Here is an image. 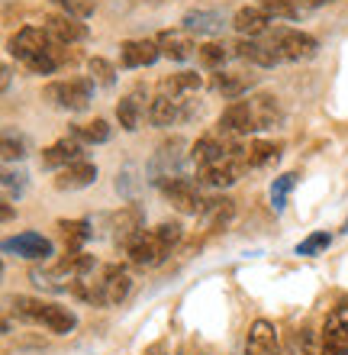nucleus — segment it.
I'll use <instances>...</instances> for the list:
<instances>
[{
  "instance_id": "nucleus-1",
  "label": "nucleus",
  "mask_w": 348,
  "mask_h": 355,
  "mask_svg": "<svg viewBox=\"0 0 348 355\" xmlns=\"http://www.w3.org/2000/svg\"><path fill=\"white\" fill-rule=\"evenodd\" d=\"M10 307H13V313H17L19 320L36 323V327H46L48 333H55V336H68V333H75V327H77L75 310L62 307V304H46V300H39V297L17 294V297L10 300Z\"/></svg>"
},
{
  "instance_id": "nucleus-2",
  "label": "nucleus",
  "mask_w": 348,
  "mask_h": 355,
  "mask_svg": "<svg viewBox=\"0 0 348 355\" xmlns=\"http://www.w3.org/2000/svg\"><path fill=\"white\" fill-rule=\"evenodd\" d=\"M181 243V226L178 223H161L155 230H145V233L129 245V259L136 265H161L171 255V249Z\"/></svg>"
},
{
  "instance_id": "nucleus-3",
  "label": "nucleus",
  "mask_w": 348,
  "mask_h": 355,
  "mask_svg": "<svg viewBox=\"0 0 348 355\" xmlns=\"http://www.w3.org/2000/svg\"><path fill=\"white\" fill-rule=\"evenodd\" d=\"M91 97H94V81H91V78H68V81H52V85H46V101L68 113L87 110V107H91Z\"/></svg>"
},
{
  "instance_id": "nucleus-4",
  "label": "nucleus",
  "mask_w": 348,
  "mask_h": 355,
  "mask_svg": "<svg viewBox=\"0 0 348 355\" xmlns=\"http://www.w3.org/2000/svg\"><path fill=\"white\" fill-rule=\"evenodd\" d=\"M161 194L171 200V207L178 210V214L184 216H200L203 214V207H207V200L200 197V187L194 184V181H187V178H168V181H161Z\"/></svg>"
},
{
  "instance_id": "nucleus-5",
  "label": "nucleus",
  "mask_w": 348,
  "mask_h": 355,
  "mask_svg": "<svg viewBox=\"0 0 348 355\" xmlns=\"http://www.w3.org/2000/svg\"><path fill=\"white\" fill-rule=\"evenodd\" d=\"M184 149H187V142L184 139H171V142H165V146L155 149V155L149 159V178L155 181V184L181 175V165H184V159H187Z\"/></svg>"
},
{
  "instance_id": "nucleus-6",
  "label": "nucleus",
  "mask_w": 348,
  "mask_h": 355,
  "mask_svg": "<svg viewBox=\"0 0 348 355\" xmlns=\"http://www.w3.org/2000/svg\"><path fill=\"white\" fill-rule=\"evenodd\" d=\"M320 355H348V307L332 310L320 339Z\"/></svg>"
},
{
  "instance_id": "nucleus-7",
  "label": "nucleus",
  "mask_w": 348,
  "mask_h": 355,
  "mask_svg": "<svg viewBox=\"0 0 348 355\" xmlns=\"http://www.w3.org/2000/svg\"><path fill=\"white\" fill-rule=\"evenodd\" d=\"M48 46H52V36H48L46 29H36V26H23L17 36L10 39V52H13L23 65H29V62H33L39 52H46Z\"/></svg>"
},
{
  "instance_id": "nucleus-8",
  "label": "nucleus",
  "mask_w": 348,
  "mask_h": 355,
  "mask_svg": "<svg viewBox=\"0 0 348 355\" xmlns=\"http://www.w3.org/2000/svg\"><path fill=\"white\" fill-rule=\"evenodd\" d=\"M277 49L287 62H306L320 52V42L310 36V33H300V29H281L277 33Z\"/></svg>"
},
{
  "instance_id": "nucleus-9",
  "label": "nucleus",
  "mask_w": 348,
  "mask_h": 355,
  "mask_svg": "<svg viewBox=\"0 0 348 355\" xmlns=\"http://www.w3.org/2000/svg\"><path fill=\"white\" fill-rule=\"evenodd\" d=\"M3 252L29 259V262H39V259L46 262L48 255H52V243L39 233H19V236H13V239H3Z\"/></svg>"
},
{
  "instance_id": "nucleus-10",
  "label": "nucleus",
  "mask_w": 348,
  "mask_h": 355,
  "mask_svg": "<svg viewBox=\"0 0 348 355\" xmlns=\"http://www.w3.org/2000/svg\"><path fill=\"white\" fill-rule=\"evenodd\" d=\"M155 42H158L161 55L171 58V62H187L200 49V46H194V39H190L187 29H161L158 36H155Z\"/></svg>"
},
{
  "instance_id": "nucleus-11",
  "label": "nucleus",
  "mask_w": 348,
  "mask_h": 355,
  "mask_svg": "<svg viewBox=\"0 0 348 355\" xmlns=\"http://www.w3.org/2000/svg\"><path fill=\"white\" fill-rule=\"evenodd\" d=\"M122 68H149L161 58V49L155 39H126L120 46Z\"/></svg>"
},
{
  "instance_id": "nucleus-12",
  "label": "nucleus",
  "mask_w": 348,
  "mask_h": 355,
  "mask_svg": "<svg viewBox=\"0 0 348 355\" xmlns=\"http://www.w3.org/2000/svg\"><path fill=\"white\" fill-rule=\"evenodd\" d=\"M219 132L223 136H245V132H258L255 130V120H252V107H248V101H232L223 110V116H219Z\"/></svg>"
},
{
  "instance_id": "nucleus-13",
  "label": "nucleus",
  "mask_w": 348,
  "mask_h": 355,
  "mask_svg": "<svg viewBox=\"0 0 348 355\" xmlns=\"http://www.w3.org/2000/svg\"><path fill=\"white\" fill-rule=\"evenodd\" d=\"M46 33L62 46H71V42H84L87 39V26L77 17H68V13H52L46 17Z\"/></svg>"
},
{
  "instance_id": "nucleus-14",
  "label": "nucleus",
  "mask_w": 348,
  "mask_h": 355,
  "mask_svg": "<svg viewBox=\"0 0 348 355\" xmlns=\"http://www.w3.org/2000/svg\"><path fill=\"white\" fill-rule=\"evenodd\" d=\"M245 355H281V343H277V329L268 320H255L248 329V343H245Z\"/></svg>"
},
{
  "instance_id": "nucleus-15",
  "label": "nucleus",
  "mask_w": 348,
  "mask_h": 355,
  "mask_svg": "<svg viewBox=\"0 0 348 355\" xmlns=\"http://www.w3.org/2000/svg\"><path fill=\"white\" fill-rule=\"evenodd\" d=\"M113 243L120 245V249H126L129 252V245L139 239L142 233H145V220H142V210L139 207H126L120 216H116V223H113Z\"/></svg>"
},
{
  "instance_id": "nucleus-16",
  "label": "nucleus",
  "mask_w": 348,
  "mask_h": 355,
  "mask_svg": "<svg viewBox=\"0 0 348 355\" xmlns=\"http://www.w3.org/2000/svg\"><path fill=\"white\" fill-rule=\"evenodd\" d=\"M232 55L245 58V62H252V65H262V68H274L284 58L277 46H264L258 39H242V42H235Z\"/></svg>"
},
{
  "instance_id": "nucleus-17",
  "label": "nucleus",
  "mask_w": 348,
  "mask_h": 355,
  "mask_svg": "<svg viewBox=\"0 0 348 355\" xmlns=\"http://www.w3.org/2000/svg\"><path fill=\"white\" fill-rule=\"evenodd\" d=\"M187 110H184V97H168L161 94L149 103V123L152 126H174L178 120H184Z\"/></svg>"
},
{
  "instance_id": "nucleus-18",
  "label": "nucleus",
  "mask_w": 348,
  "mask_h": 355,
  "mask_svg": "<svg viewBox=\"0 0 348 355\" xmlns=\"http://www.w3.org/2000/svg\"><path fill=\"white\" fill-rule=\"evenodd\" d=\"M81 139H58V142H52L46 152H42V165L46 168H55V171H62V168H68V165H75V162H81Z\"/></svg>"
},
{
  "instance_id": "nucleus-19",
  "label": "nucleus",
  "mask_w": 348,
  "mask_h": 355,
  "mask_svg": "<svg viewBox=\"0 0 348 355\" xmlns=\"http://www.w3.org/2000/svg\"><path fill=\"white\" fill-rule=\"evenodd\" d=\"M181 23H184L187 33H197V36H219L223 33V13L219 10H207V7L187 10Z\"/></svg>"
},
{
  "instance_id": "nucleus-20",
  "label": "nucleus",
  "mask_w": 348,
  "mask_h": 355,
  "mask_svg": "<svg viewBox=\"0 0 348 355\" xmlns=\"http://www.w3.org/2000/svg\"><path fill=\"white\" fill-rule=\"evenodd\" d=\"M97 181V165L94 162H75V165H68V168L58 171L55 178V187L58 191H81V187L94 184Z\"/></svg>"
},
{
  "instance_id": "nucleus-21",
  "label": "nucleus",
  "mask_w": 348,
  "mask_h": 355,
  "mask_svg": "<svg viewBox=\"0 0 348 355\" xmlns=\"http://www.w3.org/2000/svg\"><path fill=\"white\" fill-rule=\"evenodd\" d=\"M29 281H33L36 288H42V291H52V294H62V291H68L71 284H75V278L68 275L62 262L46 265V268H33L29 271Z\"/></svg>"
},
{
  "instance_id": "nucleus-22",
  "label": "nucleus",
  "mask_w": 348,
  "mask_h": 355,
  "mask_svg": "<svg viewBox=\"0 0 348 355\" xmlns=\"http://www.w3.org/2000/svg\"><path fill=\"white\" fill-rule=\"evenodd\" d=\"M248 107H252L255 130H268L281 120V103L274 94H255V97H248Z\"/></svg>"
},
{
  "instance_id": "nucleus-23",
  "label": "nucleus",
  "mask_w": 348,
  "mask_h": 355,
  "mask_svg": "<svg viewBox=\"0 0 348 355\" xmlns=\"http://www.w3.org/2000/svg\"><path fill=\"white\" fill-rule=\"evenodd\" d=\"M203 226L207 230H226L229 223H232V216H235V200L232 197H213V200H207V207H203Z\"/></svg>"
},
{
  "instance_id": "nucleus-24",
  "label": "nucleus",
  "mask_w": 348,
  "mask_h": 355,
  "mask_svg": "<svg viewBox=\"0 0 348 355\" xmlns=\"http://www.w3.org/2000/svg\"><path fill=\"white\" fill-rule=\"evenodd\" d=\"M268 19H271V17H268L262 7H242L239 13H235L232 26H235V33H239V36L255 39V36H262L264 29H268Z\"/></svg>"
},
{
  "instance_id": "nucleus-25",
  "label": "nucleus",
  "mask_w": 348,
  "mask_h": 355,
  "mask_svg": "<svg viewBox=\"0 0 348 355\" xmlns=\"http://www.w3.org/2000/svg\"><path fill=\"white\" fill-rule=\"evenodd\" d=\"M58 236L65 243V252H81V245L94 236V230H91L87 220H62L58 223Z\"/></svg>"
},
{
  "instance_id": "nucleus-26",
  "label": "nucleus",
  "mask_w": 348,
  "mask_h": 355,
  "mask_svg": "<svg viewBox=\"0 0 348 355\" xmlns=\"http://www.w3.org/2000/svg\"><path fill=\"white\" fill-rule=\"evenodd\" d=\"M252 85H255V78L252 75H239V71H219V75L213 78V87H217L223 97H229V101L248 94V87Z\"/></svg>"
},
{
  "instance_id": "nucleus-27",
  "label": "nucleus",
  "mask_w": 348,
  "mask_h": 355,
  "mask_svg": "<svg viewBox=\"0 0 348 355\" xmlns=\"http://www.w3.org/2000/svg\"><path fill=\"white\" fill-rule=\"evenodd\" d=\"M200 75L197 71H181V75H171V78H161V94L168 97H187V94H197L200 91Z\"/></svg>"
},
{
  "instance_id": "nucleus-28",
  "label": "nucleus",
  "mask_w": 348,
  "mask_h": 355,
  "mask_svg": "<svg viewBox=\"0 0 348 355\" xmlns=\"http://www.w3.org/2000/svg\"><path fill=\"white\" fill-rule=\"evenodd\" d=\"M226 142L213 139V136H207V139H197L194 146H190V159L197 162V168H207V165H213V162H219L223 155H226Z\"/></svg>"
},
{
  "instance_id": "nucleus-29",
  "label": "nucleus",
  "mask_w": 348,
  "mask_h": 355,
  "mask_svg": "<svg viewBox=\"0 0 348 355\" xmlns=\"http://www.w3.org/2000/svg\"><path fill=\"white\" fill-rule=\"evenodd\" d=\"M139 116H142V103L136 94H126L120 103H116V120L126 132H136L139 130Z\"/></svg>"
},
{
  "instance_id": "nucleus-30",
  "label": "nucleus",
  "mask_w": 348,
  "mask_h": 355,
  "mask_svg": "<svg viewBox=\"0 0 348 355\" xmlns=\"http://www.w3.org/2000/svg\"><path fill=\"white\" fill-rule=\"evenodd\" d=\"M75 139L87 142V146H100V142H110V136H113V130H110V123L107 120H94V123H81V126H75Z\"/></svg>"
},
{
  "instance_id": "nucleus-31",
  "label": "nucleus",
  "mask_w": 348,
  "mask_h": 355,
  "mask_svg": "<svg viewBox=\"0 0 348 355\" xmlns=\"http://www.w3.org/2000/svg\"><path fill=\"white\" fill-rule=\"evenodd\" d=\"M0 184H3V200H19V197L26 194V171H13V168H7L3 171V178H0Z\"/></svg>"
},
{
  "instance_id": "nucleus-32",
  "label": "nucleus",
  "mask_w": 348,
  "mask_h": 355,
  "mask_svg": "<svg viewBox=\"0 0 348 355\" xmlns=\"http://www.w3.org/2000/svg\"><path fill=\"white\" fill-rule=\"evenodd\" d=\"M293 184H297V175L274 178V184H271V207H274V214H281L284 207H287V194L293 191Z\"/></svg>"
},
{
  "instance_id": "nucleus-33",
  "label": "nucleus",
  "mask_w": 348,
  "mask_h": 355,
  "mask_svg": "<svg viewBox=\"0 0 348 355\" xmlns=\"http://www.w3.org/2000/svg\"><path fill=\"white\" fill-rule=\"evenodd\" d=\"M262 10L271 19H297L300 17V7L293 0H262Z\"/></svg>"
},
{
  "instance_id": "nucleus-34",
  "label": "nucleus",
  "mask_w": 348,
  "mask_h": 355,
  "mask_svg": "<svg viewBox=\"0 0 348 355\" xmlns=\"http://www.w3.org/2000/svg\"><path fill=\"white\" fill-rule=\"evenodd\" d=\"M277 159V146H271V142H252L248 146V168H262V165H268V162Z\"/></svg>"
},
{
  "instance_id": "nucleus-35",
  "label": "nucleus",
  "mask_w": 348,
  "mask_h": 355,
  "mask_svg": "<svg viewBox=\"0 0 348 355\" xmlns=\"http://www.w3.org/2000/svg\"><path fill=\"white\" fill-rule=\"evenodd\" d=\"M197 55H200V62H203V65L207 68H219V71H223V62H226V46H223V42H203V46L197 49Z\"/></svg>"
},
{
  "instance_id": "nucleus-36",
  "label": "nucleus",
  "mask_w": 348,
  "mask_h": 355,
  "mask_svg": "<svg viewBox=\"0 0 348 355\" xmlns=\"http://www.w3.org/2000/svg\"><path fill=\"white\" fill-rule=\"evenodd\" d=\"M87 71H91V81H97V85H104V87H113L116 71L107 58H91V62H87Z\"/></svg>"
},
{
  "instance_id": "nucleus-37",
  "label": "nucleus",
  "mask_w": 348,
  "mask_h": 355,
  "mask_svg": "<svg viewBox=\"0 0 348 355\" xmlns=\"http://www.w3.org/2000/svg\"><path fill=\"white\" fill-rule=\"evenodd\" d=\"M287 355H320L316 339H313V329H300V333H293L291 346H287Z\"/></svg>"
},
{
  "instance_id": "nucleus-38",
  "label": "nucleus",
  "mask_w": 348,
  "mask_h": 355,
  "mask_svg": "<svg viewBox=\"0 0 348 355\" xmlns=\"http://www.w3.org/2000/svg\"><path fill=\"white\" fill-rule=\"evenodd\" d=\"M329 243H332L329 233H310L300 245H297V255H306V259H313V255L326 252V249H329Z\"/></svg>"
},
{
  "instance_id": "nucleus-39",
  "label": "nucleus",
  "mask_w": 348,
  "mask_h": 355,
  "mask_svg": "<svg viewBox=\"0 0 348 355\" xmlns=\"http://www.w3.org/2000/svg\"><path fill=\"white\" fill-rule=\"evenodd\" d=\"M26 155V142L23 136H13V132H3V162H13V159H23Z\"/></svg>"
},
{
  "instance_id": "nucleus-40",
  "label": "nucleus",
  "mask_w": 348,
  "mask_h": 355,
  "mask_svg": "<svg viewBox=\"0 0 348 355\" xmlns=\"http://www.w3.org/2000/svg\"><path fill=\"white\" fill-rule=\"evenodd\" d=\"M52 3H58L68 17H77V19H87L94 13V3H91V0H52Z\"/></svg>"
},
{
  "instance_id": "nucleus-41",
  "label": "nucleus",
  "mask_w": 348,
  "mask_h": 355,
  "mask_svg": "<svg viewBox=\"0 0 348 355\" xmlns=\"http://www.w3.org/2000/svg\"><path fill=\"white\" fill-rule=\"evenodd\" d=\"M0 216H3V220H13V210H10L7 200H3V210H0Z\"/></svg>"
},
{
  "instance_id": "nucleus-42",
  "label": "nucleus",
  "mask_w": 348,
  "mask_h": 355,
  "mask_svg": "<svg viewBox=\"0 0 348 355\" xmlns=\"http://www.w3.org/2000/svg\"><path fill=\"white\" fill-rule=\"evenodd\" d=\"M145 355H161V346H155L152 352H145Z\"/></svg>"
},
{
  "instance_id": "nucleus-43",
  "label": "nucleus",
  "mask_w": 348,
  "mask_h": 355,
  "mask_svg": "<svg viewBox=\"0 0 348 355\" xmlns=\"http://www.w3.org/2000/svg\"><path fill=\"white\" fill-rule=\"evenodd\" d=\"M139 3H161V0H139Z\"/></svg>"
},
{
  "instance_id": "nucleus-44",
  "label": "nucleus",
  "mask_w": 348,
  "mask_h": 355,
  "mask_svg": "<svg viewBox=\"0 0 348 355\" xmlns=\"http://www.w3.org/2000/svg\"><path fill=\"white\" fill-rule=\"evenodd\" d=\"M310 3H332V0H310Z\"/></svg>"
},
{
  "instance_id": "nucleus-45",
  "label": "nucleus",
  "mask_w": 348,
  "mask_h": 355,
  "mask_svg": "<svg viewBox=\"0 0 348 355\" xmlns=\"http://www.w3.org/2000/svg\"><path fill=\"white\" fill-rule=\"evenodd\" d=\"M345 233H348V220H345Z\"/></svg>"
}]
</instances>
